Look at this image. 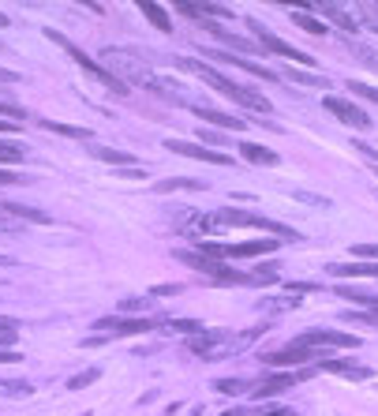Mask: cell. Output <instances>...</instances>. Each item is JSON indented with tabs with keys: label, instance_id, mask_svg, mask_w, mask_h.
Segmentation results:
<instances>
[{
	"label": "cell",
	"instance_id": "obj_8",
	"mask_svg": "<svg viewBox=\"0 0 378 416\" xmlns=\"http://www.w3.org/2000/svg\"><path fill=\"white\" fill-rule=\"evenodd\" d=\"M323 106H326V113H333L341 124H352V127H360V132H367V127H371V117H367L360 106L344 101V98H326Z\"/></svg>",
	"mask_w": 378,
	"mask_h": 416
},
{
	"label": "cell",
	"instance_id": "obj_43",
	"mask_svg": "<svg viewBox=\"0 0 378 416\" xmlns=\"http://www.w3.org/2000/svg\"><path fill=\"white\" fill-rule=\"evenodd\" d=\"M0 27H12V23H8V15H0Z\"/></svg>",
	"mask_w": 378,
	"mask_h": 416
},
{
	"label": "cell",
	"instance_id": "obj_4",
	"mask_svg": "<svg viewBox=\"0 0 378 416\" xmlns=\"http://www.w3.org/2000/svg\"><path fill=\"white\" fill-rule=\"evenodd\" d=\"M281 240H244V244H210V240H199V255L206 259H255V255L273 252Z\"/></svg>",
	"mask_w": 378,
	"mask_h": 416
},
{
	"label": "cell",
	"instance_id": "obj_25",
	"mask_svg": "<svg viewBox=\"0 0 378 416\" xmlns=\"http://www.w3.org/2000/svg\"><path fill=\"white\" fill-rule=\"evenodd\" d=\"M0 117H4L8 124H19V120H27V113H23L19 106H12V101H0Z\"/></svg>",
	"mask_w": 378,
	"mask_h": 416
},
{
	"label": "cell",
	"instance_id": "obj_31",
	"mask_svg": "<svg viewBox=\"0 0 378 416\" xmlns=\"http://www.w3.org/2000/svg\"><path fill=\"white\" fill-rule=\"evenodd\" d=\"M173 330H184V334H191V338H195V334H203V323H195V319H176Z\"/></svg>",
	"mask_w": 378,
	"mask_h": 416
},
{
	"label": "cell",
	"instance_id": "obj_35",
	"mask_svg": "<svg viewBox=\"0 0 378 416\" xmlns=\"http://www.w3.org/2000/svg\"><path fill=\"white\" fill-rule=\"evenodd\" d=\"M288 293H323V289L311 285V282H292V285H288Z\"/></svg>",
	"mask_w": 378,
	"mask_h": 416
},
{
	"label": "cell",
	"instance_id": "obj_15",
	"mask_svg": "<svg viewBox=\"0 0 378 416\" xmlns=\"http://www.w3.org/2000/svg\"><path fill=\"white\" fill-rule=\"evenodd\" d=\"M199 120H206V124H217V127H232V132H244L247 120L244 117H232V113H217V109H195Z\"/></svg>",
	"mask_w": 378,
	"mask_h": 416
},
{
	"label": "cell",
	"instance_id": "obj_36",
	"mask_svg": "<svg viewBox=\"0 0 378 416\" xmlns=\"http://www.w3.org/2000/svg\"><path fill=\"white\" fill-rule=\"evenodd\" d=\"M356 57L364 60V64H371V68H378V57H371V49H364V45L356 49Z\"/></svg>",
	"mask_w": 378,
	"mask_h": 416
},
{
	"label": "cell",
	"instance_id": "obj_30",
	"mask_svg": "<svg viewBox=\"0 0 378 416\" xmlns=\"http://www.w3.org/2000/svg\"><path fill=\"white\" fill-rule=\"evenodd\" d=\"M217 390H221V394H244V390H251V387L240 382V379H221V382H217Z\"/></svg>",
	"mask_w": 378,
	"mask_h": 416
},
{
	"label": "cell",
	"instance_id": "obj_42",
	"mask_svg": "<svg viewBox=\"0 0 378 416\" xmlns=\"http://www.w3.org/2000/svg\"><path fill=\"white\" fill-rule=\"evenodd\" d=\"M221 416H244V409H232V413H221Z\"/></svg>",
	"mask_w": 378,
	"mask_h": 416
},
{
	"label": "cell",
	"instance_id": "obj_28",
	"mask_svg": "<svg viewBox=\"0 0 378 416\" xmlns=\"http://www.w3.org/2000/svg\"><path fill=\"white\" fill-rule=\"evenodd\" d=\"M349 90H352V94H360V98H367V101H375V106H378V86H367V83H349Z\"/></svg>",
	"mask_w": 378,
	"mask_h": 416
},
{
	"label": "cell",
	"instance_id": "obj_6",
	"mask_svg": "<svg viewBox=\"0 0 378 416\" xmlns=\"http://www.w3.org/2000/svg\"><path fill=\"white\" fill-rule=\"evenodd\" d=\"M154 319H127V315H109V319H98L94 330L98 334H112V338H135V334H150L154 330Z\"/></svg>",
	"mask_w": 378,
	"mask_h": 416
},
{
	"label": "cell",
	"instance_id": "obj_24",
	"mask_svg": "<svg viewBox=\"0 0 378 416\" xmlns=\"http://www.w3.org/2000/svg\"><path fill=\"white\" fill-rule=\"evenodd\" d=\"M4 210H8V214H15V218H27V221H49L42 210H27V206H15V203H8Z\"/></svg>",
	"mask_w": 378,
	"mask_h": 416
},
{
	"label": "cell",
	"instance_id": "obj_13",
	"mask_svg": "<svg viewBox=\"0 0 378 416\" xmlns=\"http://www.w3.org/2000/svg\"><path fill=\"white\" fill-rule=\"evenodd\" d=\"M337 297H344V300H352V304H364V308H371L367 315H360L356 323H375L378 326V297L375 293H360V289H349V285H341V289H333Z\"/></svg>",
	"mask_w": 378,
	"mask_h": 416
},
{
	"label": "cell",
	"instance_id": "obj_26",
	"mask_svg": "<svg viewBox=\"0 0 378 416\" xmlns=\"http://www.w3.org/2000/svg\"><path fill=\"white\" fill-rule=\"evenodd\" d=\"M288 79H292V83H303V86H326V79L311 75V71H288Z\"/></svg>",
	"mask_w": 378,
	"mask_h": 416
},
{
	"label": "cell",
	"instance_id": "obj_19",
	"mask_svg": "<svg viewBox=\"0 0 378 416\" xmlns=\"http://www.w3.org/2000/svg\"><path fill=\"white\" fill-rule=\"evenodd\" d=\"M240 154H244L247 162H255V165H277V154H273L270 147H259V143H244Z\"/></svg>",
	"mask_w": 378,
	"mask_h": 416
},
{
	"label": "cell",
	"instance_id": "obj_22",
	"mask_svg": "<svg viewBox=\"0 0 378 416\" xmlns=\"http://www.w3.org/2000/svg\"><path fill=\"white\" fill-rule=\"evenodd\" d=\"M90 150H94V158H101V162H109V165H127V169H131V162H135L124 150H109V147H90Z\"/></svg>",
	"mask_w": 378,
	"mask_h": 416
},
{
	"label": "cell",
	"instance_id": "obj_34",
	"mask_svg": "<svg viewBox=\"0 0 378 416\" xmlns=\"http://www.w3.org/2000/svg\"><path fill=\"white\" fill-rule=\"evenodd\" d=\"M352 255H360V259H378V244H356Z\"/></svg>",
	"mask_w": 378,
	"mask_h": 416
},
{
	"label": "cell",
	"instance_id": "obj_9",
	"mask_svg": "<svg viewBox=\"0 0 378 416\" xmlns=\"http://www.w3.org/2000/svg\"><path fill=\"white\" fill-rule=\"evenodd\" d=\"M307 375H311V371H285V375H270V379H262L259 387H251V394L266 402V397H277V394H285L288 387H296V382H303V379H307Z\"/></svg>",
	"mask_w": 378,
	"mask_h": 416
},
{
	"label": "cell",
	"instance_id": "obj_40",
	"mask_svg": "<svg viewBox=\"0 0 378 416\" xmlns=\"http://www.w3.org/2000/svg\"><path fill=\"white\" fill-rule=\"evenodd\" d=\"M19 177H15V173H0V184H15Z\"/></svg>",
	"mask_w": 378,
	"mask_h": 416
},
{
	"label": "cell",
	"instance_id": "obj_32",
	"mask_svg": "<svg viewBox=\"0 0 378 416\" xmlns=\"http://www.w3.org/2000/svg\"><path fill=\"white\" fill-rule=\"evenodd\" d=\"M23 147H12V143H0V162H19Z\"/></svg>",
	"mask_w": 378,
	"mask_h": 416
},
{
	"label": "cell",
	"instance_id": "obj_5",
	"mask_svg": "<svg viewBox=\"0 0 378 416\" xmlns=\"http://www.w3.org/2000/svg\"><path fill=\"white\" fill-rule=\"evenodd\" d=\"M244 23H247V30L255 34L259 49H266V53H273V57H281V60H296V64H303V68H311V64H315V57H311V53H303V49H296V45H288V42H281V38H273L270 30H262V23H255V19H244Z\"/></svg>",
	"mask_w": 378,
	"mask_h": 416
},
{
	"label": "cell",
	"instance_id": "obj_17",
	"mask_svg": "<svg viewBox=\"0 0 378 416\" xmlns=\"http://www.w3.org/2000/svg\"><path fill=\"white\" fill-rule=\"evenodd\" d=\"M38 124H42L45 132H56V135H68V139H83V143H90V139H94V132H90V127L60 124V120H38Z\"/></svg>",
	"mask_w": 378,
	"mask_h": 416
},
{
	"label": "cell",
	"instance_id": "obj_2",
	"mask_svg": "<svg viewBox=\"0 0 378 416\" xmlns=\"http://www.w3.org/2000/svg\"><path fill=\"white\" fill-rule=\"evenodd\" d=\"M199 229H262V233H273V240H300V233L281 221H270L262 214H247V210H217L210 218H199Z\"/></svg>",
	"mask_w": 378,
	"mask_h": 416
},
{
	"label": "cell",
	"instance_id": "obj_1",
	"mask_svg": "<svg viewBox=\"0 0 378 416\" xmlns=\"http://www.w3.org/2000/svg\"><path fill=\"white\" fill-rule=\"evenodd\" d=\"M176 68H184V71H191V75H199L206 86H214L217 94H225V98H232L236 106H244V109H251V113H270V101L262 98L255 86H244V83H232V79H225L217 68H210L206 60H191V57H184V60H176Z\"/></svg>",
	"mask_w": 378,
	"mask_h": 416
},
{
	"label": "cell",
	"instance_id": "obj_27",
	"mask_svg": "<svg viewBox=\"0 0 378 416\" xmlns=\"http://www.w3.org/2000/svg\"><path fill=\"white\" fill-rule=\"evenodd\" d=\"M19 338V330H15L12 319H0V345H12V341Z\"/></svg>",
	"mask_w": 378,
	"mask_h": 416
},
{
	"label": "cell",
	"instance_id": "obj_16",
	"mask_svg": "<svg viewBox=\"0 0 378 416\" xmlns=\"http://www.w3.org/2000/svg\"><path fill=\"white\" fill-rule=\"evenodd\" d=\"M337 278H378V262H333Z\"/></svg>",
	"mask_w": 378,
	"mask_h": 416
},
{
	"label": "cell",
	"instance_id": "obj_3",
	"mask_svg": "<svg viewBox=\"0 0 378 416\" xmlns=\"http://www.w3.org/2000/svg\"><path fill=\"white\" fill-rule=\"evenodd\" d=\"M45 38H49L53 45H60V49L68 53V57L75 60V64H83V71H86V75H94L101 86H109V90H116V94H127V83L116 75V71H109V68H101L98 60H90V57H86V53L75 45V42H68V38H64L60 30H45Z\"/></svg>",
	"mask_w": 378,
	"mask_h": 416
},
{
	"label": "cell",
	"instance_id": "obj_33",
	"mask_svg": "<svg viewBox=\"0 0 378 416\" xmlns=\"http://www.w3.org/2000/svg\"><path fill=\"white\" fill-rule=\"evenodd\" d=\"M259 416H296V413L288 409V405H262Z\"/></svg>",
	"mask_w": 378,
	"mask_h": 416
},
{
	"label": "cell",
	"instance_id": "obj_39",
	"mask_svg": "<svg viewBox=\"0 0 378 416\" xmlns=\"http://www.w3.org/2000/svg\"><path fill=\"white\" fill-rule=\"evenodd\" d=\"M0 83H19V75H15V71H8V68H0Z\"/></svg>",
	"mask_w": 378,
	"mask_h": 416
},
{
	"label": "cell",
	"instance_id": "obj_38",
	"mask_svg": "<svg viewBox=\"0 0 378 416\" xmlns=\"http://www.w3.org/2000/svg\"><path fill=\"white\" fill-rule=\"evenodd\" d=\"M168 293H180V285H158L154 297H168Z\"/></svg>",
	"mask_w": 378,
	"mask_h": 416
},
{
	"label": "cell",
	"instance_id": "obj_29",
	"mask_svg": "<svg viewBox=\"0 0 378 416\" xmlns=\"http://www.w3.org/2000/svg\"><path fill=\"white\" fill-rule=\"evenodd\" d=\"M98 375H101V371H98V367H90V371H83V375H75V379H71V382H68V387H71V390H83V387H90V382H94V379H98Z\"/></svg>",
	"mask_w": 378,
	"mask_h": 416
},
{
	"label": "cell",
	"instance_id": "obj_21",
	"mask_svg": "<svg viewBox=\"0 0 378 416\" xmlns=\"http://www.w3.org/2000/svg\"><path fill=\"white\" fill-rule=\"evenodd\" d=\"M154 191H162V195H168V191H203V184L188 177H173V180H158Z\"/></svg>",
	"mask_w": 378,
	"mask_h": 416
},
{
	"label": "cell",
	"instance_id": "obj_41",
	"mask_svg": "<svg viewBox=\"0 0 378 416\" xmlns=\"http://www.w3.org/2000/svg\"><path fill=\"white\" fill-rule=\"evenodd\" d=\"M0 132H15V124H8V120H0Z\"/></svg>",
	"mask_w": 378,
	"mask_h": 416
},
{
	"label": "cell",
	"instance_id": "obj_20",
	"mask_svg": "<svg viewBox=\"0 0 378 416\" xmlns=\"http://www.w3.org/2000/svg\"><path fill=\"white\" fill-rule=\"evenodd\" d=\"M323 15H326V19H333L337 27H341V30H352V34H356V27H360V23L352 19V15L344 12L341 4H323Z\"/></svg>",
	"mask_w": 378,
	"mask_h": 416
},
{
	"label": "cell",
	"instance_id": "obj_11",
	"mask_svg": "<svg viewBox=\"0 0 378 416\" xmlns=\"http://www.w3.org/2000/svg\"><path fill=\"white\" fill-rule=\"evenodd\" d=\"M270 367H292V364H307L315 360V349H303V345H285V349H273V353H259Z\"/></svg>",
	"mask_w": 378,
	"mask_h": 416
},
{
	"label": "cell",
	"instance_id": "obj_18",
	"mask_svg": "<svg viewBox=\"0 0 378 416\" xmlns=\"http://www.w3.org/2000/svg\"><path fill=\"white\" fill-rule=\"evenodd\" d=\"M139 12L147 15L150 23H154L158 30H162V34H168V30H173V23H168V12L162 4H154V0H139Z\"/></svg>",
	"mask_w": 378,
	"mask_h": 416
},
{
	"label": "cell",
	"instance_id": "obj_7",
	"mask_svg": "<svg viewBox=\"0 0 378 416\" xmlns=\"http://www.w3.org/2000/svg\"><path fill=\"white\" fill-rule=\"evenodd\" d=\"M296 345H303V349H356L360 338L341 334V330H307Z\"/></svg>",
	"mask_w": 378,
	"mask_h": 416
},
{
	"label": "cell",
	"instance_id": "obj_23",
	"mask_svg": "<svg viewBox=\"0 0 378 416\" xmlns=\"http://www.w3.org/2000/svg\"><path fill=\"white\" fill-rule=\"evenodd\" d=\"M292 23H300V27L307 30V34H326V23L311 19V15L303 12V8H292Z\"/></svg>",
	"mask_w": 378,
	"mask_h": 416
},
{
	"label": "cell",
	"instance_id": "obj_12",
	"mask_svg": "<svg viewBox=\"0 0 378 416\" xmlns=\"http://www.w3.org/2000/svg\"><path fill=\"white\" fill-rule=\"evenodd\" d=\"M203 53H210L214 60H221V64H232V68H240V71H247V75H255V79H266V83H277V71H270V68H262V64H255V60H247V57H232V53H214V49H203Z\"/></svg>",
	"mask_w": 378,
	"mask_h": 416
},
{
	"label": "cell",
	"instance_id": "obj_10",
	"mask_svg": "<svg viewBox=\"0 0 378 416\" xmlns=\"http://www.w3.org/2000/svg\"><path fill=\"white\" fill-rule=\"evenodd\" d=\"M165 147L173 150V154H184V158H195V162H210V165H229V154H221V150H210V147H199V143L168 139Z\"/></svg>",
	"mask_w": 378,
	"mask_h": 416
},
{
	"label": "cell",
	"instance_id": "obj_14",
	"mask_svg": "<svg viewBox=\"0 0 378 416\" xmlns=\"http://www.w3.org/2000/svg\"><path fill=\"white\" fill-rule=\"evenodd\" d=\"M318 371H326V375H344V379H371V367H364V364H352V360H323V367Z\"/></svg>",
	"mask_w": 378,
	"mask_h": 416
},
{
	"label": "cell",
	"instance_id": "obj_37",
	"mask_svg": "<svg viewBox=\"0 0 378 416\" xmlns=\"http://www.w3.org/2000/svg\"><path fill=\"white\" fill-rule=\"evenodd\" d=\"M23 353H8V349H0V364H19Z\"/></svg>",
	"mask_w": 378,
	"mask_h": 416
}]
</instances>
